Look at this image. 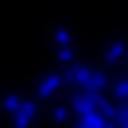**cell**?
Listing matches in <instances>:
<instances>
[{
  "label": "cell",
  "mask_w": 128,
  "mask_h": 128,
  "mask_svg": "<svg viewBox=\"0 0 128 128\" xmlns=\"http://www.w3.org/2000/svg\"><path fill=\"white\" fill-rule=\"evenodd\" d=\"M62 86H66L62 74H47V78H39V86H35V97H39V101H50Z\"/></svg>",
  "instance_id": "obj_1"
},
{
  "label": "cell",
  "mask_w": 128,
  "mask_h": 128,
  "mask_svg": "<svg viewBox=\"0 0 128 128\" xmlns=\"http://www.w3.org/2000/svg\"><path fill=\"white\" fill-rule=\"evenodd\" d=\"M35 112H39V105H35V101H24V105H20V112L12 116V124H16V128H31Z\"/></svg>",
  "instance_id": "obj_2"
},
{
  "label": "cell",
  "mask_w": 128,
  "mask_h": 128,
  "mask_svg": "<svg viewBox=\"0 0 128 128\" xmlns=\"http://www.w3.org/2000/svg\"><path fill=\"white\" fill-rule=\"evenodd\" d=\"M120 58H128V47H124V43H109V50H105V66L120 62Z\"/></svg>",
  "instance_id": "obj_3"
},
{
  "label": "cell",
  "mask_w": 128,
  "mask_h": 128,
  "mask_svg": "<svg viewBox=\"0 0 128 128\" xmlns=\"http://www.w3.org/2000/svg\"><path fill=\"white\" fill-rule=\"evenodd\" d=\"M0 105H4V112H12V116H16V112H20V105H24V97H16V93H8V97H4V101H0Z\"/></svg>",
  "instance_id": "obj_4"
},
{
  "label": "cell",
  "mask_w": 128,
  "mask_h": 128,
  "mask_svg": "<svg viewBox=\"0 0 128 128\" xmlns=\"http://www.w3.org/2000/svg\"><path fill=\"white\" fill-rule=\"evenodd\" d=\"M70 105H58V109H54V116H50V120H58V124H66V120H70Z\"/></svg>",
  "instance_id": "obj_5"
}]
</instances>
